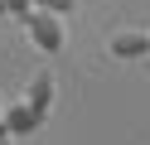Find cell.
Returning a JSON list of instances; mask_svg holds the SVG:
<instances>
[{
  "mask_svg": "<svg viewBox=\"0 0 150 145\" xmlns=\"http://www.w3.org/2000/svg\"><path fill=\"white\" fill-rule=\"evenodd\" d=\"M24 34H29V44L39 48V53H58L63 44H68V29H63V15H53V10H39L34 5L29 15H20Z\"/></svg>",
  "mask_w": 150,
  "mask_h": 145,
  "instance_id": "1",
  "label": "cell"
},
{
  "mask_svg": "<svg viewBox=\"0 0 150 145\" xmlns=\"http://www.w3.org/2000/svg\"><path fill=\"white\" fill-rule=\"evenodd\" d=\"M107 53L121 58V63H136V58H150V29H111L107 34Z\"/></svg>",
  "mask_w": 150,
  "mask_h": 145,
  "instance_id": "2",
  "label": "cell"
},
{
  "mask_svg": "<svg viewBox=\"0 0 150 145\" xmlns=\"http://www.w3.org/2000/svg\"><path fill=\"white\" fill-rule=\"evenodd\" d=\"M0 116H5V126H10V135H34V131L44 126V111H34V106L24 102V97H20V102H10V106H5Z\"/></svg>",
  "mask_w": 150,
  "mask_h": 145,
  "instance_id": "3",
  "label": "cell"
},
{
  "mask_svg": "<svg viewBox=\"0 0 150 145\" xmlns=\"http://www.w3.org/2000/svg\"><path fill=\"white\" fill-rule=\"evenodd\" d=\"M53 92H58V77H53L49 68H39V73L29 77V87H24V102H29L34 111H44V116H49V106H53Z\"/></svg>",
  "mask_w": 150,
  "mask_h": 145,
  "instance_id": "4",
  "label": "cell"
},
{
  "mask_svg": "<svg viewBox=\"0 0 150 145\" xmlns=\"http://www.w3.org/2000/svg\"><path fill=\"white\" fill-rule=\"evenodd\" d=\"M39 10H53V15H78V0H34Z\"/></svg>",
  "mask_w": 150,
  "mask_h": 145,
  "instance_id": "5",
  "label": "cell"
},
{
  "mask_svg": "<svg viewBox=\"0 0 150 145\" xmlns=\"http://www.w3.org/2000/svg\"><path fill=\"white\" fill-rule=\"evenodd\" d=\"M29 10H34V0H10V15H15V19H20V15H29Z\"/></svg>",
  "mask_w": 150,
  "mask_h": 145,
  "instance_id": "6",
  "label": "cell"
},
{
  "mask_svg": "<svg viewBox=\"0 0 150 145\" xmlns=\"http://www.w3.org/2000/svg\"><path fill=\"white\" fill-rule=\"evenodd\" d=\"M15 135H10V126H5V116H0V145H10Z\"/></svg>",
  "mask_w": 150,
  "mask_h": 145,
  "instance_id": "7",
  "label": "cell"
},
{
  "mask_svg": "<svg viewBox=\"0 0 150 145\" xmlns=\"http://www.w3.org/2000/svg\"><path fill=\"white\" fill-rule=\"evenodd\" d=\"M0 15H10V0H0Z\"/></svg>",
  "mask_w": 150,
  "mask_h": 145,
  "instance_id": "8",
  "label": "cell"
},
{
  "mask_svg": "<svg viewBox=\"0 0 150 145\" xmlns=\"http://www.w3.org/2000/svg\"><path fill=\"white\" fill-rule=\"evenodd\" d=\"M0 111H5V97H0Z\"/></svg>",
  "mask_w": 150,
  "mask_h": 145,
  "instance_id": "9",
  "label": "cell"
}]
</instances>
